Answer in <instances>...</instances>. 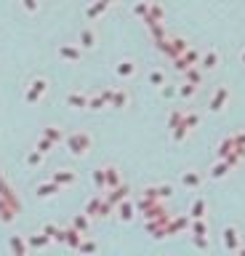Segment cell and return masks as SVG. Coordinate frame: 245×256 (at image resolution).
<instances>
[{
    "instance_id": "6da1fadb",
    "label": "cell",
    "mask_w": 245,
    "mask_h": 256,
    "mask_svg": "<svg viewBox=\"0 0 245 256\" xmlns=\"http://www.w3.org/2000/svg\"><path fill=\"white\" fill-rule=\"evenodd\" d=\"M67 144H70V149L75 155H85V152H88V147H91V136L88 134H72Z\"/></svg>"
},
{
    "instance_id": "7a4b0ae2",
    "label": "cell",
    "mask_w": 245,
    "mask_h": 256,
    "mask_svg": "<svg viewBox=\"0 0 245 256\" xmlns=\"http://www.w3.org/2000/svg\"><path fill=\"white\" fill-rule=\"evenodd\" d=\"M224 248H227V251H237V248H240V232H237L235 227L224 229Z\"/></svg>"
},
{
    "instance_id": "3957f363",
    "label": "cell",
    "mask_w": 245,
    "mask_h": 256,
    "mask_svg": "<svg viewBox=\"0 0 245 256\" xmlns=\"http://www.w3.org/2000/svg\"><path fill=\"white\" fill-rule=\"evenodd\" d=\"M227 99H229V88H218L216 94H213V99H210V110H224V104H227Z\"/></svg>"
},
{
    "instance_id": "277c9868",
    "label": "cell",
    "mask_w": 245,
    "mask_h": 256,
    "mask_svg": "<svg viewBox=\"0 0 245 256\" xmlns=\"http://www.w3.org/2000/svg\"><path fill=\"white\" fill-rule=\"evenodd\" d=\"M200 64L205 70H213V67H218V54L216 51H208L205 56H200Z\"/></svg>"
},
{
    "instance_id": "5b68a950",
    "label": "cell",
    "mask_w": 245,
    "mask_h": 256,
    "mask_svg": "<svg viewBox=\"0 0 245 256\" xmlns=\"http://www.w3.org/2000/svg\"><path fill=\"white\" fill-rule=\"evenodd\" d=\"M45 94V80H35L32 83V91L27 94V102H37V96Z\"/></svg>"
},
{
    "instance_id": "8992f818",
    "label": "cell",
    "mask_w": 245,
    "mask_h": 256,
    "mask_svg": "<svg viewBox=\"0 0 245 256\" xmlns=\"http://www.w3.org/2000/svg\"><path fill=\"white\" fill-rule=\"evenodd\" d=\"M232 149H235V136H227V139L218 144V155H221V157H227Z\"/></svg>"
},
{
    "instance_id": "52a82bcc",
    "label": "cell",
    "mask_w": 245,
    "mask_h": 256,
    "mask_svg": "<svg viewBox=\"0 0 245 256\" xmlns=\"http://www.w3.org/2000/svg\"><path fill=\"white\" fill-rule=\"evenodd\" d=\"M229 163L227 160H224V163H216V166H213V171H210V176H213V179H221V176H227L229 174Z\"/></svg>"
},
{
    "instance_id": "ba28073f",
    "label": "cell",
    "mask_w": 245,
    "mask_h": 256,
    "mask_svg": "<svg viewBox=\"0 0 245 256\" xmlns=\"http://www.w3.org/2000/svg\"><path fill=\"white\" fill-rule=\"evenodd\" d=\"M54 179H56V184H72V182H75V174H70V171H59Z\"/></svg>"
},
{
    "instance_id": "9c48e42d",
    "label": "cell",
    "mask_w": 245,
    "mask_h": 256,
    "mask_svg": "<svg viewBox=\"0 0 245 256\" xmlns=\"http://www.w3.org/2000/svg\"><path fill=\"white\" fill-rule=\"evenodd\" d=\"M184 184H187V187H197V184H200V174H197V171H187V174H184Z\"/></svg>"
},
{
    "instance_id": "30bf717a",
    "label": "cell",
    "mask_w": 245,
    "mask_h": 256,
    "mask_svg": "<svg viewBox=\"0 0 245 256\" xmlns=\"http://www.w3.org/2000/svg\"><path fill=\"white\" fill-rule=\"evenodd\" d=\"M192 216H195V219H203V216H205V200H195V203H192Z\"/></svg>"
},
{
    "instance_id": "8fae6325",
    "label": "cell",
    "mask_w": 245,
    "mask_h": 256,
    "mask_svg": "<svg viewBox=\"0 0 245 256\" xmlns=\"http://www.w3.org/2000/svg\"><path fill=\"white\" fill-rule=\"evenodd\" d=\"M104 179H107L109 187H117V182H120V179H117V171L115 168H104Z\"/></svg>"
},
{
    "instance_id": "7c38bea8",
    "label": "cell",
    "mask_w": 245,
    "mask_h": 256,
    "mask_svg": "<svg viewBox=\"0 0 245 256\" xmlns=\"http://www.w3.org/2000/svg\"><path fill=\"white\" fill-rule=\"evenodd\" d=\"M117 72H120L123 77H128V75H134V72H136V67H134V62H120Z\"/></svg>"
},
{
    "instance_id": "4fadbf2b",
    "label": "cell",
    "mask_w": 245,
    "mask_h": 256,
    "mask_svg": "<svg viewBox=\"0 0 245 256\" xmlns=\"http://www.w3.org/2000/svg\"><path fill=\"white\" fill-rule=\"evenodd\" d=\"M80 40H83V45H85V48H94V40H96V37H94V32H91V30H85L83 32V35H80Z\"/></svg>"
},
{
    "instance_id": "5bb4252c",
    "label": "cell",
    "mask_w": 245,
    "mask_h": 256,
    "mask_svg": "<svg viewBox=\"0 0 245 256\" xmlns=\"http://www.w3.org/2000/svg\"><path fill=\"white\" fill-rule=\"evenodd\" d=\"M131 216H134V206H131V203H123L120 206V219H131Z\"/></svg>"
},
{
    "instance_id": "9a60e30c",
    "label": "cell",
    "mask_w": 245,
    "mask_h": 256,
    "mask_svg": "<svg viewBox=\"0 0 245 256\" xmlns=\"http://www.w3.org/2000/svg\"><path fill=\"white\" fill-rule=\"evenodd\" d=\"M62 56H67V59H72V62H77V59H80V51H77V48H62Z\"/></svg>"
},
{
    "instance_id": "2e32d148",
    "label": "cell",
    "mask_w": 245,
    "mask_h": 256,
    "mask_svg": "<svg viewBox=\"0 0 245 256\" xmlns=\"http://www.w3.org/2000/svg\"><path fill=\"white\" fill-rule=\"evenodd\" d=\"M70 104H72V107H85V96L72 94V96H70Z\"/></svg>"
},
{
    "instance_id": "e0dca14e",
    "label": "cell",
    "mask_w": 245,
    "mask_h": 256,
    "mask_svg": "<svg viewBox=\"0 0 245 256\" xmlns=\"http://www.w3.org/2000/svg\"><path fill=\"white\" fill-rule=\"evenodd\" d=\"M181 120H184V115H181V112H174V115L168 117V126L176 128V126H181Z\"/></svg>"
},
{
    "instance_id": "ac0fdd59",
    "label": "cell",
    "mask_w": 245,
    "mask_h": 256,
    "mask_svg": "<svg viewBox=\"0 0 245 256\" xmlns=\"http://www.w3.org/2000/svg\"><path fill=\"white\" fill-rule=\"evenodd\" d=\"M56 184H45V187H40V195H45V198H48V195H56Z\"/></svg>"
},
{
    "instance_id": "d6986e66",
    "label": "cell",
    "mask_w": 245,
    "mask_h": 256,
    "mask_svg": "<svg viewBox=\"0 0 245 256\" xmlns=\"http://www.w3.org/2000/svg\"><path fill=\"white\" fill-rule=\"evenodd\" d=\"M174 192V187H168V184H163V187H157V195H160V198H168V195Z\"/></svg>"
},
{
    "instance_id": "ffe728a7",
    "label": "cell",
    "mask_w": 245,
    "mask_h": 256,
    "mask_svg": "<svg viewBox=\"0 0 245 256\" xmlns=\"http://www.w3.org/2000/svg\"><path fill=\"white\" fill-rule=\"evenodd\" d=\"M187 77H189V80L195 83V85L200 83V72H197V70H187Z\"/></svg>"
},
{
    "instance_id": "44dd1931",
    "label": "cell",
    "mask_w": 245,
    "mask_h": 256,
    "mask_svg": "<svg viewBox=\"0 0 245 256\" xmlns=\"http://www.w3.org/2000/svg\"><path fill=\"white\" fill-rule=\"evenodd\" d=\"M192 229H195V235H205V221H195Z\"/></svg>"
},
{
    "instance_id": "7402d4cb",
    "label": "cell",
    "mask_w": 245,
    "mask_h": 256,
    "mask_svg": "<svg viewBox=\"0 0 245 256\" xmlns=\"http://www.w3.org/2000/svg\"><path fill=\"white\" fill-rule=\"evenodd\" d=\"M75 227H77V229H88V219H83V216H77V219H75Z\"/></svg>"
},
{
    "instance_id": "603a6c76",
    "label": "cell",
    "mask_w": 245,
    "mask_h": 256,
    "mask_svg": "<svg viewBox=\"0 0 245 256\" xmlns=\"http://www.w3.org/2000/svg\"><path fill=\"white\" fill-rule=\"evenodd\" d=\"M149 80L155 83V85H160V83H163V72H152V75H149Z\"/></svg>"
},
{
    "instance_id": "cb8c5ba5",
    "label": "cell",
    "mask_w": 245,
    "mask_h": 256,
    "mask_svg": "<svg viewBox=\"0 0 245 256\" xmlns=\"http://www.w3.org/2000/svg\"><path fill=\"white\" fill-rule=\"evenodd\" d=\"M149 11H152V16H155V19L163 16V8H160V5H149Z\"/></svg>"
},
{
    "instance_id": "d4e9b609",
    "label": "cell",
    "mask_w": 245,
    "mask_h": 256,
    "mask_svg": "<svg viewBox=\"0 0 245 256\" xmlns=\"http://www.w3.org/2000/svg\"><path fill=\"white\" fill-rule=\"evenodd\" d=\"M192 94H195V83H192V85H184V88H181V96H192Z\"/></svg>"
},
{
    "instance_id": "484cf974",
    "label": "cell",
    "mask_w": 245,
    "mask_h": 256,
    "mask_svg": "<svg viewBox=\"0 0 245 256\" xmlns=\"http://www.w3.org/2000/svg\"><path fill=\"white\" fill-rule=\"evenodd\" d=\"M24 5H27V11H37V3H35V0H24Z\"/></svg>"
},
{
    "instance_id": "4316f807",
    "label": "cell",
    "mask_w": 245,
    "mask_h": 256,
    "mask_svg": "<svg viewBox=\"0 0 245 256\" xmlns=\"http://www.w3.org/2000/svg\"><path fill=\"white\" fill-rule=\"evenodd\" d=\"M243 64H245V51H243Z\"/></svg>"
},
{
    "instance_id": "83f0119b",
    "label": "cell",
    "mask_w": 245,
    "mask_h": 256,
    "mask_svg": "<svg viewBox=\"0 0 245 256\" xmlns=\"http://www.w3.org/2000/svg\"><path fill=\"white\" fill-rule=\"evenodd\" d=\"M107 3H112V0H107Z\"/></svg>"
}]
</instances>
